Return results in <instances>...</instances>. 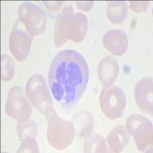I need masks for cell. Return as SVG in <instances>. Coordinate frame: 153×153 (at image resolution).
Instances as JSON below:
<instances>
[{
	"label": "cell",
	"mask_w": 153,
	"mask_h": 153,
	"mask_svg": "<svg viewBox=\"0 0 153 153\" xmlns=\"http://www.w3.org/2000/svg\"><path fill=\"white\" fill-rule=\"evenodd\" d=\"M88 80L87 61L76 51H61L51 64L49 88L54 99L65 107H71L80 100Z\"/></svg>",
	"instance_id": "obj_1"
},
{
	"label": "cell",
	"mask_w": 153,
	"mask_h": 153,
	"mask_svg": "<svg viewBox=\"0 0 153 153\" xmlns=\"http://www.w3.org/2000/svg\"><path fill=\"white\" fill-rule=\"evenodd\" d=\"M88 19L83 13L74 14L72 5H67L58 15L54 28V40L57 47H61L69 39L74 42H82L88 29Z\"/></svg>",
	"instance_id": "obj_2"
},
{
	"label": "cell",
	"mask_w": 153,
	"mask_h": 153,
	"mask_svg": "<svg viewBox=\"0 0 153 153\" xmlns=\"http://www.w3.org/2000/svg\"><path fill=\"white\" fill-rule=\"evenodd\" d=\"M45 115L48 122L47 137L51 146L58 150L71 146L76 136L73 123L59 117L53 107L48 110Z\"/></svg>",
	"instance_id": "obj_3"
},
{
	"label": "cell",
	"mask_w": 153,
	"mask_h": 153,
	"mask_svg": "<svg viewBox=\"0 0 153 153\" xmlns=\"http://www.w3.org/2000/svg\"><path fill=\"white\" fill-rule=\"evenodd\" d=\"M126 127L139 150L143 152H152V123L147 117L140 114L131 115L127 119Z\"/></svg>",
	"instance_id": "obj_4"
},
{
	"label": "cell",
	"mask_w": 153,
	"mask_h": 153,
	"mask_svg": "<svg viewBox=\"0 0 153 153\" xmlns=\"http://www.w3.org/2000/svg\"><path fill=\"white\" fill-rule=\"evenodd\" d=\"M19 19L26 28L31 36L40 35L45 32L47 17L45 11L31 2H23L18 10Z\"/></svg>",
	"instance_id": "obj_5"
},
{
	"label": "cell",
	"mask_w": 153,
	"mask_h": 153,
	"mask_svg": "<svg viewBox=\"0 0 153 153\" xmlns=\"http://www.w3.org/2000/svg\"><path fill=\"white\" fill-rule=\"evenodd\" d=\"M26 95L31 103L42 114L53 107L52 98L47 88L45 79L40 74H35L28 79L26 84Z\"/></svg>",
	"instance_id": "obj_6"
},
{
	"label": "cell",
	"mask_w": 153,
	"mask_h": 153,
	"mask_svg": "<svg viewBox=\"0 0 153 153\" xmlns=\"http://www.w3.org/2000/svg\"><path fill=\"white\" fill-rule=\"evenodd\" d=\"M100 103L103 113L111 120L123 115L126 99L123 91L117 86H104L100 96Z\"/></svg>",
	"instance_id": "obj_7"
},
{
	"label": "cell",
	"mask_w": 153,
	"mask_h": 153,
	"mask_svg": "<svg viewBox=\"0 0 153 153\" xmlns=\"http://www.w3.org/2000/svg\"><path fill=\"white\" fill-rule=\"evenodd\" d=\"M32 105L21 87L16 86L10 90L5 103V112L12 118L25 120L32 113Z\"/></svg>",
	"instance_id": "obj_8"
},
{
	"label": "cell",
	"mask_w": 153,
	"mask_h": 153,
	"mask_svg": "<svg viewBox=\"0 0 153 153\" xmlns=\"http://www.w3.org/2000/svg\"><path fill=\"white\" fill-rule=\"evenodd\" d=\"M33 36L27 31L25 25L17 19L12 28L9 38L11 52L19 61H24L28 57L31 51Z\"/></svg>",
	"instance_id": "obj_9"
},
{
	"label": "cell",
	"mask_w": 153,
	"mask_h": 153,
	"mask_svg": "<svg viewBox=\"0 0 153 153\" xmlns=\"http://www.w3.org/2000/svg\"><path fill=\"white\" fill-rule=\"evenodd\" d=\"M152 77L142 78L135 87V98L140 110L146 114L152 116Z\"/></svg>",
	"instance_id": "obj_10"
},
{
	"label": "cell",
	"mask_w": 153,
	"mask_h": 153,
	"mask_svg": "<svg viewBox=\"0 0 153 153\" xmlns=\"http://www.w3.org/2000/svg\"><path fill=\"white\" fill-rule=\"evenodd\" d=\"M103 44L112 54L121 56L125 54L128 48V36L123 30H110L103 35Z\"/></svg>",
	"instance_id": "obj_11"
},
{
	"label": "cell",
	"mask_w": 153,
	"mask_h": 153,
	"mask_svg": "<svg viewBox=\"0 0 153 153\" xmlns=\"http://www.w3.org/2000/svg\"><path fill=\"white\" fill-rule=\"evenodd\" d=\"M98 76L101 83L110 87L115 82L120 74V65L113 56L104 57L98 66Z\"/></svg>",
	"instance_id": "obj_12"
},
{
	"label": "cell",
	"mask_w": 153,
	"mask_h": 153,
	"mask_svg": "<svg viewBox=\"0 0 153 153\" xmlns=\"http://www.w3.org/2000/svg\"><path fill=\"white\" fill-rule=\"evenodd\" d=\"M130 133L124 125L118 126L111 130L107 136V143L114 152H121L129 143Z\"/></svg>",
	"instance_id": "obj_13"
},
{
	"label": "cell",
	"mask_w": 153,
	"mask_h": 153,
	"mask_svg": "<svg viewBox=\"0 0 153 153\" xmlns=\"http://www.w3.org/2000/svg\"><path fill=\"white\" fill-rule=\"evenodd\" d=\"M73 121L76 124L80 136H87L93 132L94 121L91 113L87 111L80 112L74 117Z\"/></svg>",
	"instance_id": "obj_14"
},
{
	"label": "cell",
	"mask_w": 153,
	"mask_h": 153,
	"mask_svg": "<svg viewBox=\"0 0 153 153\" xmlns=\"http://www.w3.org/2000/svg\"><path fill=\"white\" fill-rule=\"evenodd\" d=\"M129 12V5L126 2H110L107 8V16L110 21L120 24L124 21Z\"/></svg>",
	"instance_id": "obj_15"
},
{
	"label": "cell",
	"mask_w": 153,
	"mask_h": 153,
	"mask_svg": "<svg viewBox=\"0 0 153 153\" xmlns=\"http://www.w3.org/2000/svg\"><path fill=\"white\" fill-rule=\"evenodd\" d=\"M84 152H109L107 147L103 136L99 134H93L88 136L84 142Z\"/></svg>",
	"instance_id": "obj_16"
},
{
	"label": "cell",
	"mask_w": 153,
	"mask_h": 153,
	"mask_svg": "<svg viewBox=\"0 0 153 153\" xmlns=\"http://www.w3.org/2000/svg\"><path fill=\"white\" fill-rule=\"evenodd\" d=\"M38 132V123L33 119L19 120L17 132L21 140L28 137L35 138Z\"/></svg>",
	"instance_id": "obj_17"
},
{
	"label": "cell",
	"mask_w": 153,
	"mask_h": 153,
	"mask_svg": "<svg viewBox=\"0 0 153 153\" xmlns=\"http://www.w3.org/2000/svg\"><path fill=\"white\" fill-rule=\"evenodd\" d=\"M14 61L10 56L2 54V80L9 81L14 77Z\"/></svg>",
	"instance_id": "obj_18"
},
{
	"label": "cell",
	"mask_w": 153,
	"mask_h": 153,
	"mask_svg": "<svg viewBox=\"0 0 153 153\" xmlns=\"http://www.w3.org/2000/svg\"><path fill=\"white\" fill-rule=\"evenodd\" d=\"M17 152H39V146L35 138L28 137L23 139Z\"/></svg>",
	"instance_id": "obj_19"
},
{
	"label": "cell",
	"mask_w": 153,
	"mask_h": 153,
	"mask_svg": "<svg viewBox=\"0 0 153 153\" xmlns=\"http://www.w3.org/2000/svg\"><path fill=\"white\" fill-rule=\"evenodd\" d=\"M149 6V2H130V7L132 11L136 12H145L147 10V9Z\"/></svg>",
	"instance_id": "obj_20"
},
{
	"label": "cell",
	"mask_w": 153,
	"mask_h": 153,
	"mask_svg": "<svg viewBox=\"0 0 153 153\" xmlns=\"http://www.w3.org/2000/svg\"><path fill=\"white\" fill-rule=\"evenodd\" d=\"M46 7L51 11H57L61 9L63 2H44Z\"/></svg>",
	"instance_id": "obj_21"
},
{
	"label": "cell",
	"mask_w": 153,
	"mask_h": 153,
	"mask_svg": "<svg viewBox=\"0 0 153 153\" xmlns=\"http://www.w3.org/2000/svg\"><path fill=\"white\" fill-rule=\"evenodd\" d=\"M94 2H76L77 7L81 10L86 11V12L91 10L94 6Z\"/></svg>",
	"instance_id": "obj_22"
}]
</instances>
